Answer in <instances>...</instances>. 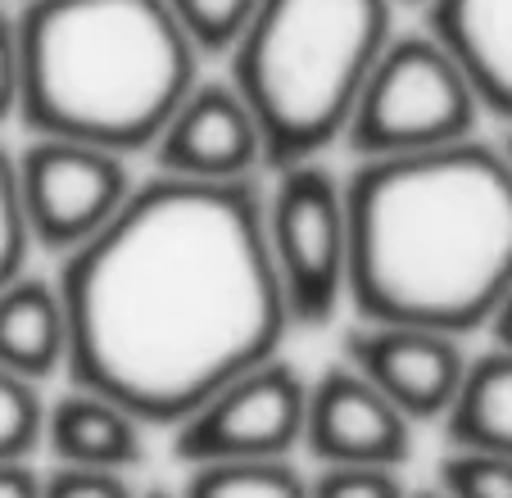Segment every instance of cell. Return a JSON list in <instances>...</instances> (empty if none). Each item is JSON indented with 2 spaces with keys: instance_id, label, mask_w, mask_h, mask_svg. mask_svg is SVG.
<instances>
[{
  "instance_id": "6da1fadb",
  "label": "cell",
  "mask_w": 512,
  "mask_h": 498,
  "mask_svg": "<svg viewBox=\"0 0 512 498\" xmlns=\"http://www.w3.org/2000/svg\"><path fill=\"white\" fill-rule=\"evenodd\" d=\"M68 381L173 431L281 354L286 299L254 182L150 177L59 268Z\"/></svg>"
},
{
  "instance_id": "7a4b0ae2",
  "label": "cell",
  "mask_w": 512,
  "mask_h": 498,
  "mask_svg": "<svg viewBox=\"0 0 512 498\" xmlns=\"http://www.w3.org/2000/svg\"><path fill=\"white\" fill-rule=\"evenodd\" d=\"M349 290L358 322L472 336L512 286V168L458 141L363 159L345 182Z\"/></svg>"
},
{
  "instance_id": "3957f363",
  "label": "cell",
  "mask_w": 512,
  "mask_h": 498,
  "mask_svg": "<svg viewBox=\"0 0 512 498\" xmlns=\"http://www.w3.org/2000/svg\"><path fill=\"white\" fill-rule=\"evenodd\" d=\"M19 37V118L32 136L114 154L150 150L195 87V46L168 0H28Z\"/></svg>"
},
{
  "instance_id": "277c9868",
  "label": "cell",
  "mask_w": 512,
  "mask_h": 498,
  "mask_svg": "<svg viewBox=\"0 0 512 498\" xmlns=\"http://www.w3.org/2000/svg\"><path fill=\"white\" fill-rule=\"evenodd\" d=\"M390 41V0H259L232 46V91L245 100L268 168L313 163L345 141L349 114Z\"/></svg>"
},
{
  "instance_id": "5b68a950",
  "label": "cell",
  "mask_w": 512,
  "mask_h": 498,
  "mask_svg": "<svg viewBox=\"0 0 512 498\" xmlns=\"http://www.w3.org/2000/svg\"><path fill=\"white\" fill-rule=\"evenodd\" d=\"M481 105L463 68L435 37H390L349 114L345 141L363 159L422 154L472 141Z\"/></svg>"
},
{
  "instance_id": "8992f818",
  "label": "cell",
  "mask_w": 512,
  "mask_h": 498,
  "mask_svg": "<svg viewBox=\"0 0 512 498\" xmlns=\"http://www.w3.org/2000/svg\"><path fill=\"white\" fill-rule=\"evenodd\" d=\"M263 231L290 326H327L349 290L345 182L322 159L281 168L263 195Z\"/></svg>"
},
{
  "instance_id": "52a82bcc",
  "label": "cell",
  "mask_w": 512,
  "mask_h": 498,
  "mask_svg": "<svg viewBox=\"0 0 512 498\" xmlns=\"http://www.w3.org/2000/svg\"><path fill=\"white\" fill-rule=\"evenodd\" d=\"M304 403L309 381L277 354L195 403L173 426V458L182 467L290 458L304 444Z\"/></svg>"
},
{
  "instance_id": "ba28073f",
  "label": "cell",
  "mask_w": 512,
  "mask_h": 498,
  "mask_svg": "<svg viewBox=\"0 0 512 498\" xmlns=\"http://www.w3.org/2000/svg\"><path fill=\"white\" fill-rule=\"evenodd\" d=\"M14 177L32 245L50 254L87 245L132 195L123 154L55 136H32V145L14 159Z\"/></svg>"
},
{
  "instance_id": "9c48e42d",
  "label": "cell",
  "mask_w": 512,
  "mask_h": 498,
  "mask_svg": "<svg viewBox=\"0 0 512 498\" xmlns=\"http://www.w3.org/2000/svg\"><path fill=\"white\" fill-rule=\"evenodd\" d=\"M345 363L377 385L413 426L445 422L467 376L463 340L431 326L358 322L345 336Z\"/></svg>"
},
{
  "instance_id": "30bf717a",
  "label": "cell",
  "mask_w": 512,
  "mask_h": 498,
  "mask_svg": "<svg viewBox=\"0 0 512 498\" xmlns=\"http://www.w3.org/2000/svg\"><path fill=\"white\" fill-rule=\"evenodd\" d=\"M322 467H390L413 458V422L349 363L309 381L304 444Z\"/></svg>"
},
{
  "instance_id": "8fae6325",
  "label": "cell",
  "mask_w": 512,
  "mask_h": 498,
  "mask_svg": "<svg viewBox=\"0 0 512 498\" xmlns=\"http://www.w3.org/2000/svg\"><path fill=\"white\" fill-rule=\"evenodd\" d=\"M155 168L186 182H254L263 141L232 82H195L155 136Z\"/></svg>"
},
{
  "instance_id": "7c38bea8",
  "label": "cell",
  "mask_w": 512,
  "mask_h": 498,
  "mask_svg": "<svg viewBox=\"0 0 512 498\" xmlns=\"http://www.w3.org/2000/svg\"><path fill=\"white\" fill-rule=\"evenodd\" d=\"M426 37L463 68L476 105L512 123V0H431Z\"/></svg>"
},
{
  "instance_id": "4fadbf2b",
  "label": "cell",
  "mask_w": 512,
  "mask_h": 498,
  "mask_svg": "<svg viewBox=\"0 0 512 498\" xmlns=\"http://www.w3.org/2000/svg\"><path fill=\"white\" fill-rule=\"evenodd\" d=\"M145 431H150V426H145L141 417H132L123 403L73 385V390L59 394L55 403H46L41 444L50 449V458H55L59 467L127 476L132 467L145 462Z\"/></svg>"
},
{
  "instance_id": "5bb4252c",
  "label": "cell",
  "mask_w": 512,
  "mask_h": 498,
  "mask_svg": "<svg viewBox=\"0 0 512 498\" xmlns=\"http://www.w3.org/2000/svg\"><path fill=\"white\" fill-rule=\"evenodd\" d=\"M68 363V322L59 286L19 272L0 286V372L41 385Z\"/></svg>"
},
{
  "instance_id": "9a60e30c",
  "label": "cell",
  "mask_w": 512,
  "mask_h": 498,
  "mask_svg": "<svg viewBox=\"0 0 512 498\" xmlns=\"http://www.w3.org/2000/svg\"><path fill=\"white\" fill-rule=\"evenodd\" d=\"M449 449H481L512 458V354L490 349L467 358V376L445 422Z\"/></svg>"
},
{
  "instance_id": "2e32d148",
  "label": "cell",
  "mask_w": 512,
  "mask_h": 498,
  "mask_svg": "<svg viewBox=\"0 0 512 498\" xmlns=\"http://www.w3.org/2000/svg\"><path fill=\"white\" fill-rule=\"evenodd\" d=\"M182 498H309V476H300L290 458L213 462V467H191Z\"/></svg>"
},
{
  "instance_id": "e0dca14e",
  "label": "cell",
  "mask_w": 512,
  "mask_h": 498,
  "mask_svg": "<svg viewBox=\"0 0 512 498\" xmlns=\"http://www.w3.org/2000/svg\"><path fill=\"white\" fill-rule=\"evenodd\" d=\"M259 0H168L177 28L195 46V55H232L241 32L250 28Z\"/></svg>"
},
{
  "instance_id": "ac0fdd59",
  "label": "cell",
  "mask_w": 512,
  "mask_h": 498,
  "mask_svg": "<svg viewBox=\"0 0 512 498\" xmlns=\"http://www.w3.org/2000/svg\"><path fill=\"white\" fill-rule=\"evenodd\" d=\"M46 431L41 385L0 372V462H32Z\"/></svg>"
},
{
  "instance_id": "d6986e66",
  "label": "cell",
  "mask_w": 512,
  "mask_h": 498,
  "mask_svg": "<svg viewBox=\"0 0 512 498\" xmlns=\"http://www.w3.org/2000/svg\"><path fill=\"white\" fill-rule=\"evenodd\" d=\"M445 498H512V458L481 449H449L435 471Z\"/></svg>"
},
{
  "instance_id": "ffe728a7",
  "label": "cell",
  "mask_w": 512,
  "mask_h": 498,
  "mask_svg": "<svg viewBox=\"0 0 512 498\" xmlns=\"http://www.w3.org/2000/svg\"><path fill=\"white\" fill-rule=\"evenodd\" d=\"M28 222L19 204V177H14V154L0 145V286H10L19 272H28Z\"/></svg>"
},
{
  "instance_id": "44dd1931",
  "label": "cell",
  "mask_w": 512,
  "mask_h": 498,
  "mask_svg": "<svg viewBox=\"0 0 512 498\" xmlns=\"http://www.w3.org/2000/svg\"><path fill=\"white\" fill-rule=\"evenodd\" d=\"M413 489L390 467H322L309 480V498H408Z\"/></svg>"
},
{
  "instance_id": "7402d4cb",
  "label": "cell",
  "mask_w": 512,
  "mask_h": 498,
  "mask_svg": "<svg viewBox=\"0 0 512 498\" xmlns=\"http://www.w3.org/2000/svg\"><path fill=\"white\" fill-rule=\"evenodd\" d=\"M41 498H136L127 476L114 471H78V467H55L41 476Z\"/></svg>"
},
{
  "instance_id": "603a6c76",
  "label": "cell",
  "mask_w": 512,
  "mask_h": 498,
  "mask_svg": "<svg viewBox=\"0 0 512 498\" xmlns=\"http://www.w3.org/2000/svg\"><path fill=\"white\" fill-rule=\"evenodd\" d=\"M19 114V37L14 19L0 10V123Z\"/></svg>"
},
{
  "instance_id": "cb8c5ba5",
  "label": "cell",
  "mask_w": 512,
  "mask_h": 498,
  "mask_svg": "<svg viewBox=\"0 0 512 498\" xmlns=\"http://www.w3.org/2000/svg\"><path fill=\"white\" fill-rule=\"evenodd\" d=\"M0 498H41V471L32 462H0Z\"/></svg>"
},
{
  "instance_id": "d4e9b609",
  "label": "cell",
  "mask_w": 512,
  "mask_h": 498,
  "mask_svg": "<svg viewBox=\"0 0 512 498\" xmlns=\"http://www.w3.org/2000/svg\"><path fill=\"white\" fill-rule=\"evenodd\" d=\"M490 336H494V349H508L512 354V286L503 290V299H499V308L490 313Z\"/></svg>"
},
{
  "instance_id": "484cf974",
  "label": "cell",
  "mask_w": 512,
  "mask_h": 498,
  "mask_svg": "<svg viewBox=\"0 0 512 498\" xmlns=\"http://www.w3.org/2000/svg\"><path fill=\"white\" fill-rule=\"evenodd\" d=\"M145 498H182V494H173V489H150Z\"/></svg>"
},
{
  "instance_id": "4316f807",
  "label": "cell",
  "mask_w": 512,
  "mask_h": 498,
  "mask_svg": "<svg viewBox=\"0 0 512 498\" xmlns=\"http://www.w3.org/2000/svg\"><path fill=\"white\" fill-rule=\"evenodd\" d=\"M408 498H445L440 489H417V494H408Z\"/></svg>"
},
{
  "instance_id": "83f0119b",
  "label": "cell",
  "mask_w": 512,
  "mask_h": 498,
  "mask_svg": "<svg viewBox=\"0 0 512 498\" xmlns=\"http://www.w3.org/2000/svg\"><path fill=\"white\" fill-rule=\"evenodd\" d=\"M503 159H508V168H512V136H508V145H503Z\"/></svg>"
},
{
  "instance_id": "f1b7e54d",
  "label": "cell",
  "mask_w": 512,
  "mask_h": 498,
  "mask_svg": "<svg viewBox=\"0 0 512 498\" xmlns=\"http://www.w3.org/2000/svg\"><path fill=\"white\" fill-rule=\"evenodd\" d=\"M390 5H395V0H390ZM404 5H431V0H404Z\"/></svg>"
}]
</instances>
